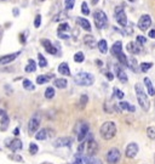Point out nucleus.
Wrapping results in <instances>:
<instances>
[{
    "mask_svg": "<svg viewBox=\"0 0 155 164\" xmlns=\"http://www.w3.org/2000/svg\"><path fill=\"white\" fill-rule=\"evenodd\" d=\"M135 90H136V95H137L138 103H139V106L142 107V109H143V111H149V108H150V102H149V100H148V96H147V94H146V91H144L142 84L137 83V84L135 85Z\"/></svg>",
    "mask_w": 155,
    "mask_h": 164,
    "instance_id": "obj_1",
    "label": "nucleus"
},
{
    "mask_svg": "<svg viewBox=\"0 0 155 164\" xmlns=\"http://www.w3.org/2000/svg\"><path fill=\"white\" fill-rule=\"evenodd\" d=\"M99 134L102 136V139L104 140H112L115 134H116V125L114 122H105L102 124L101 129H99Z\"/></svg>",
    "mask_w": 155,
    "mask_h": 164,
    "instance_id": "obj_2",
    "label": "nucleus"
},
{
    "mask_svg": "<svg viewBox=\"0 0 155 164\" xmlns=\"http://www.w3.org/2000/svg\"><path fill=\"white\" fill-rule=\"evenodd\" d=\"M74 82L78 85H83V86H90L94 83V77L91 73L87 72H80L78 74L74 75Z\"/></svg>",
    "mask_w": 155,
    "mask_h": 164,
    "instance_id": "obj_3",
    "label": "nucleus"
},
{
    "mask_svg": "<svg viewBox=\"0 0 155 164\" xmlns=\"http://www.w3.org/2000/svg\"><path fill=\"white\" fill-rule=\"evenodd\" d=\"M93 20H94V23H96V27L98 29H103L108 26V17L107 15L104 13V11L102 10H96L94 13H93Z\"/></svg>",
    "mask_w": 155,
    "mask_h": 164,
    "instance_id": "obj_4",
    "label": "nucleus"
},
{
    "mask_svg": "<svg viewBox=\"0 0 155 164\" xmlns=\"http://www.w3.org/2000/svg\"><path fill=\"white\" fill-rule=\"evenodd\" d=\"M115 20L116 22L123 26V27H126L127 26V17L125 15V11H124V7L123 6H116L115 7Z\"/></svg>",
    "mask_w": 155,
    "mask_h": 164,
    "instance_id": "obj_5",
    "label": "nucleus"
},
{
    "mask_svg": "<svg viewBox=\"0 0 155 164\" xmlns=\"http://www.w3.org/2000/svg\"><path fill=\"white\" fill-rule=\"evenodd\" d=\"M121 158V154H120V151L115 147L110 148L107 153V162L109 164H116Z\"/></svg>",
    "mask_w": 155,
    "mask_h": 164,
    "instance_id": "obj_6",
    "label": "nucleus"
},
{
    "mask_svg": "<svg viewBox=\"0 0 155 164\" xmlns=\"http://www.w3.org/2000/svg\"><path fill=\"white\" fill-rule=\"evenodd\" d=\"M40 117L38 114H34L31 118V120L28 122V134L33 135L34 132H36L38 129L40 128Z\"/></svg>",
    "mask_w": 155,
    "mask_h": 164,
    "instance_id": "obj_7",
    "label": "nucleus"
},
{
    "mask_svg": "<svg viewBox=\"0 0 155 164\" xmlns=\"http://www.w3.org/2000/svg\"><path fill=\"white\" fill-rule=\"evenodd\" d=\"M152 26V17L149 15H143L138 20V28L141 31H147Z\"/></svg>",
    "mask_w": 155,
    "mask_h": 164,
    "instance_id": "obj_8",
    "label": "nucleus"
},
{
    "mask_svg": "<svg viewBox=\"0 0 155 164\" xmlns=\"http://www.w3.org/2000/svg\"><path fill=\"white\" fill-rule=\"evenodd\" d=\"M138 151H139L138 145L135 143V142H131V143L127 145V147H126V150H125V154H126L127 158H135V157L137 156Z\"/></svg>",
    "mask_w": 155,
    "mask_h": 164,
    "instance_id": "obj_9",
    "label": "nucleus"
},
{
    "mask_svg": "<svg viewBox=\"0 0 155 164\" xmlns=\"http://www.w3.org/2000/svg\"><path fill=\"white\" fill-rule=\"evenodd\" d=\"M89 132V124L81 122L79 123V127H78V141H83L85 139V136L87 135Z\"/></svg>",
    "mask_w": 155,
    "mask_h": 164,
    "instance_id": "obj_10",
    "label": "nucleus"
},
{
    "mask_svg": "<svg viewBox=\"0 0 155 164\" xmlns=\"http://www.w3.org/2000/svg\"><path fill=\"white\" fill-rule=\"evenodd\" d=\"M72 145V140L67 136H63V137H58L54 141V146L55 147H70Z\"/></svg>",
    "mask_w": 155,
    "mask_h": 164,
    "instance_id": "obj_11",
    "label": "nucleus"
},
{
    "mask_svg": "<svg viewBox=\"0 0 155 164\" xmlns=\"http://www.w3.org/2000/svg\"><path fill=\"white\" fill-rule=\"evenodd\" d=\"M41 44H42V46L45 48V50H46L49 54H51V55H56V54H57V49L52 45V43H51L49 39H42V40H41Z\"/></svg>",
    "mask_w": 155,
    "mask_h": 164,
    "instance_id": "obj_12",
    "label": "nucleus"
},
{
    "mask_svg": "<svg viewBox=\"0 0 155 164\" xmlns=\"http://www.w3.org/2000/svg\"><path fill=\"white\" fill-rule=\"evenodd\" d=\"M86 150H87V156H94L98 152V143L94 140H90L87 142Z\"/></svg>",
    "mask_w": 155,
    "mask_h": 164,
    "instance_id": "obj_13",
    "label": "nucleus"
},
{
    "mask_svg": "<svg viewBox=\"0 0 155 164\" xmlns=\"http://www.w3.org/2000/svg\"><path fill=\"white\" fill-rule=\"evenodd\" d=\"M21 52H15V54H10V55H5L0 57V63L1 65H7L10 62H13L16 60V57L20 55Z\"/></svg>",
    "mask_w": 155,
    "mask_h": 164,
    "instance_id": "obj_14",
    "label": "nucleus"
},
{
    "mask_svg": "<svg viewBox=\"0 0 155 164\" xmlns=\"http://www.w3.org/2000/svg\"><path fill=\"white\" fill-rule=\"evenodd\" d=\"M9 147H10V150H11V151H13V152H17V151L22 150V147H23V143H22V141H21L20 139H13V140L10 142Z\"/></svg>",
    "mask_w": 155,
    "mask_h": 164,
    "instance_id": "obj_15",
    "label": "nucleus"
},
{
    "mask_svg": "<svg viewBox=\"0 0 155 164\" xmlns=\"http://www.w3.org/2000/svg\"><path fill=\"white\" fill-rule=\"evenodd\" d=\"M76 23H78L80 27H83V29H85V31H87V32L91 31V25H90V22H89L86 18L78 17V18H76Z\"/></svg>",
    "mask_w": 155,
    "mask_h": 164,
    "instance_id": "obj_16",
    "label": "nucleus"
},
{
    "mask_svg": "<svg viewBox=\"0 0 155 164\" xmlns=\"http://www.w3.org/2000/svg\"><path fill=\"white\" fill-rule=\"evenodd\" d=\"M84 43H85V45H87L89 48H96V46H98V43L96 41V39L93 38L92 35H85L84 36Z\"/></svg>",
    "mask_w": 155,
    "mask_h": 164,
    "instance_id": "obj_17",
    "label": "nucleus"
},
{
    "mask_svg": "<svg viewBox=\"0 0 155 164\" xmlns=\"http://www.w3.org/2000/svg\"><path fill=\"white\" fill-rule=\"evenodd\" d=\"M127 51H128V52H131V54H133V55H136V54H139L141 48L137 45V43L131 41V43H128V44H127Z\"/></svg>",
    "mask_w": 155,
    "mask_h": 164,
    "instance_id": "obj_18",
    "label": "nucleus"
},
{
    "mask_svg": "<svg viewBox=\"0 0 155 164\" xmlns=\"http://www.w3.org/2000/svg\"><path fill=\"white\" fill-rule=\"evenodd\" d=\"M9 125H10V118H9V116L4 114L1 117V120H0V130L6 131L7 128H9Z\"/></svg>",
    "mask_w": 155,
    "mask_h": 164,
    "instance_id": "obj_19",
    "label": "nucleus"
},
{
    "mask_svg": "<svg viewBox=\"0 0 155 164\" xmlns=\"http://www.w3.org/2000/svg\"><path fill=\"white\" fill-rule=\"evenodd\" d=\"M83 159H84L85 164H103V162L99 158H97L94 156H85Z\"/></svg>",
    "mask_w": 155,
    "mask_h": 164,
    "instance_id": "obj_20",
    "label": "nucleus"
},
{
    "mask_svg": "<svg viewBox=\"0 0 155 164\" xmlns=\"http://www.w3.org/2000/svg\"><path fill=\"white\" fill-rule=\"evenodd\" d=\"M110 51H112V54L114 56H118L120 52H123V44H121V41H115L114 45L112 46Z\"/></svg>",
    "mask_w": 155,
    "mask_h": 164,
    "instance_id": "obj_21",
    "label": "nucleus"
},
{
    "mask_svg": "<svg viewBox=\"0 0 155 164\" xmlns=\"http://www.w3.org/2000/svg\"><path fill=\"white\" fill-rule=\"evenodd\" d=\"M114 68H115V73H116L119 80H120L121 83H126V82H127V75H126V73H125L120 67H118V66H115Z\"/></svg>",
    "mask_w": 155,
    "mask_h": 164,
    "instance_id": "obj_22",
    "label": "nucleus"
},
{
    "mask_svg": "<svg viewBox=\"0 0 155 164\" xmlns=\"http://www.w3.org/2000/svg\"><path fill=\"white\" fill-rule=\"evenodd\" d=\"M49 136H50V135H49V129H41L40 131L36 132L35 139H36L38 141H42V140H46ZM50 137H51V136H50Z\"/></svg>",
    "mask_w": 155,
    "mask_h": 164,
    "instance_id": "obj_23",
    "label": "nucleus"
},
{
    "mask_svg": "<svg viewBox=\"0 0 155 164\" xmlns=\"http://www.w3.org/2000/svg\"><path fill=\"white\" fill-rule=\"evenodd\" d=\"M144 84H146V88H147V91L150 96H154L155 95V89L152 84V80L149 78H144Z\"/></svg>",
    "mask_w": 155,
    "mask_h": 164,
    "instance_id": "obj_24",
    "label": "nucleus"
},
{
    "mask_svg": "<svg viewBox=\"0 0 155 164\" xmlns=\"http://www.w3.org/2000/svg\"><path fill=\"white\" fill-rule=\"evenodd\" d=\"M58 72L63 74V75H69L70 74V69H69V66L67 62H62L61 65L58 66Z\"/></svg>",
    "mask_w": 155,
    "mask_h": 164,
    "instance_id": "obj_25",
    "label": "nucleus"
},
{
    "mask_svg": "<svg viewBox=\"0 0 155 164\" xmlns=\"http://www.w3.org/2000/svg\"><path fill=\"white\" fill-rule=\"evenodd\" d=\"M98 49H99V51L102 54H107L108 52V44H107V41L104 39L98 41Z\"/></svg>",
    "mask_w": 155,
    "mask_h": 164,
    "instance_id": "obj_26",
    "label": "nucleus"
},
{
    "mask_svg": "<svg viewBox=\"0 0 155 164\" xmlns=\"http://www.w3.org/2000/svg\"><path fill=\"white\" fill-rule=\"evenodd\" d=\"M54 84H55V86L58 88V89H64V88H67L68 82H67L65 79H63V78H60V79H56V80L54 82Z\"/></svg>",
    "mask_w": 155,
    "mask_h": 164,
    "instance_id": "obj_27",
    "label": "nucleus"
},
{
    "mask_svg": "<svg viewBox=\"0 0 155 164\" xmlns=\"http://www.w3.org/2000/svg\"><path fill=\"white\" fill-rule=\"evenodd\" d=\"M35 69H36V63H35V61H34V60H29V62H28V65L26 66L24 71H26L27 73H33V72H35Z\"/></svg>",
    "mask_w": 155,
    "mask_h": 164,
    "instance_id": "obj_28",
    "label": "nucleus"
},
{
    "mask_svg": "<svg viewBox=\"0 0 155 164\" xmlns=\"http://www.w3.org/2000/svg\"><path fill=\"white\" fill-rule=\"evenodd\" d=\"M119 107H120L121 109H125V111L135 112V107H133V106H131V105H130V103H127V102H124V101H121V102H120Z\"/></svg>",
    "mask_w": 155,
    "mask_h": 164,
    "instance_id": "obj_29",
    "label": "nucleus"
},
{
    "mask_svg": "<svg viewBox=\"0 0 155 164\" xmlns=\"http://www.w3.org/2000/svg\"><path fill=\"white\" fill-rule=\"evenodd\" d=\"M49 80H50V75H39V77H36V83H38L39 85L45 84V83H47Z\"/></svg>",
    "mask_w": 155,
    "mask_h": 164,
    "instance_id": "obj_30",
    "label": "nucleus"
},
{
    "mask_svg": "<svg viewBox=\"0 0 155 164\" xmlns=\"http://www.w3.org/2000/svg\"><path fill=\"white\" fill-rule=\"evenodd\" d=\"M84 60H85V56H84V54L81 51H79V52H76L74 55V61L76 63H81V62H84Z\"/></svg>",
    "mask_w": 155,
    "mask_h": 164,
    "instance_id": "obj_31",
    "label": "nucleus"
},
{
    "mask_svg": "<svg viewBox=\"0 0 155 164\" xmlns=\"http://www.w3.org/2000/svg\"><path fill=\"white\" fill-rule=\"evenodd\" d=\"M23 88H24L26 90H34V89H35L34 84L31 83L29 79H24V80H23Z\"/></svg>",
    "mask_w": 155,
    "mask_h": 164,
    "instance_id": "obj_32",
    "label": "nucleus"
},
{
    "mask_svg": "<svg viewBox=\"0 0 155 164\" xmlns=\"http://www.w3.org/2000/svg\"><path fill=\"white\" fill-rule=\"evenodd\" d=\"M127 66L132 69V71H137V61H136V59L135 57H130L128 59V63H127Z\"/></svg>",
    "mask_w": 155,
    "mask_h": 164,
    "instance_id": "obj_33",
    "label": "nucleus"
},
{
    "mask_svg": "<svg viewBox=\"0 0 155 164\" xmlns=\"http://www.w3.org/2000/svg\"><path fill=\"white\" fill-rule=\"evenodd\" d=\"M116 57H118V60H119L120 63H123L124 66H127V63H128V59L126 57V55H125L124 52H120Z\"/></svg>",
    "mask_w": 155,
    "mask_h": 164,
    "instance_id": "obj_34",
    "label": "nucleus"
},
{
    "mask_svg": "<svg viewBox=\"0 0 155 164\" xmlns=\"http://www.w3.org/2000/svg\"><path fill=\"white\" fill-rule=\"evenodd\" d=\"M55 96V89L52 86H49L46 90H45V97L46 98H52Z\"/></svg>",
    "mask_w": 155,
    "mask_h": 164,
    "instance_id": "obj_35",
    "label": "nucleus"
},
{
    "mask_svg": "<svg viewBox=\"0 0 155 164\" xmlns=\"http://www.w3.org/2000/svg\"><path fill=\"white\" fill-rule=\"evenodd\" d=\"M81 12H83L85 16L90 15V9H89V5H87L86 1H84V2L81 4Z\"/></svg>",
    "mask_w": 155,
    "mask_h": 164,
    "instance_id": "obj_36",
    "label": "nucleus"
},
{
    "mask_svg": "<svg viewBox=\"0 0 155 164\" xmlns=\"http://www.w3.org/2000/svg\"><path fill=\"white\" fill-rule=\"evenodd\" d=\"M38 151H39V147L36 146V143L31 142V145H29V153L34 156V154H36V153H38Z\"/></svg>",
    "mask_w": 155,
    "mask_h": 164,
    "instance_id": "obj_37",
    "label": "nucleus"
},
{
    "mask_svg": "<svg viewBox=\"0 0 155 164\" xmlns=\"http://www.w3.org/2000/svg\"><path fill=\"white\" fill-rule=\"evenodd\" d=\"M152 67H153V63H152V62H143V63L141 65V71H142V72H147V71H149Z\"/></svg>",
    "mask_w": 155,
    "mask_h": 164,
    "instance_id": "obj_38",
    "label": "nucleus"
},
{
    "mask_svg": "<svg viewBox=\"0 0 155 164\" xmlns=\"http://www.w3.org/2000/svg\"><path fill=\"white\" fill-rule=\"evenodd\" d=\"M38 60H39V66L40 67H46L47 66V61L45 60V57L41 54H38Z\"/></svg>",
    "mask_w": 155,
    "mask_h": 164,
    "instance_id": "obj_39",
    "label": "nucleus"
},
{
    "mask_svg": "<svg viewBox=\"0 0 155 164\" xmlns=\"http://www.w3.org/2000/svg\"><path fill=\"white\" fill-rule=\"evenodd\" d=\"M87 102H89V97H87V95H83V96L80 97V108H81V109H84Z\"/></svg>",
    "mask_w": 155,
    "mask_h": 164,
    "instance_id": "obj_40",
    "label": "nucleus"
},
{
    "mask_svg": "<svg viewBox=\"0 0 155 164\" xmlns=\"http://www.w3.org/2000/svg\"><path fill=\"white\" fill-rule=\"evenodd\" d=\"M69 29H70V27H69V25H68V23H61V25L58 26V32L60 33L68 32Z\"/></svg>",
    "mask_w": 155,
    "mask_h": 164,
    "instance_id": "obj_41",
    "label": "nucleus"
},
{
    "mask_svg": "<svg viewBox=\"0 0 155 164\" xmlns=\"http://www.w3.org/2000/svg\"><path fill=\"white\" fill-rule=\"evenodd\" d=\"M147 134H148L149 139L155 140V127H149V128L147 129Z\"/></svg>",
    "mask_w": 155,
    "mask_h": 164,
    "instance_id": "obj_42",
    "label": "nucleus"
},
{
    "mask_svg": "<svg viewBox=\"0 0 155 164\" xmlns=\"http://www.w3.org/2000/svg\"><path fill=\"white\" fill-rule=\"evenodd\" d=\"M64 4H65V9H67V10H72V9L74 7L75 0H65Z\"/></svg>",
    "mask_w": 155,
    "mask_h": 164,
    "instance_id": "obj_43",
    "label": "nucleus"
},
{
    "mask_svg": "<svg viewBox=\"0 0 155 164\" xmlns=\"http://www.w3.org/2000/svg\"><path fill=\"white\" fill-rule=\"evenodd\" d=\"M114 96L118 97L119 100H121V98L124 97V93L121 90H119L118 88H114Z\"/></svg>",
    "mask_w": 155,
    "mask_h": 164,
    "instance_id": "obj_44",
    "label": "nucleus"
},
{
    "mask_svg": "<svg viewBox=\"0 0 155 164\" xmlns=\"http://www.w3.org/2000/svg\"><path fill=\"white\" fill-rule=\"evenodd\" d=\"M40 25H41V16L38 15V16L35 17V20H34V27H35V28H39Z\"/></svg>",
    "mask_w": 155,
    "mask_h": 164,
    "instance_id": "obj_45",
    "label": "nucleus"
},
{
    "mask_svg": "<svg viewBox=\"0 0 155 164\" xmlns=\"http://www.w3.org/2000/svg\"><path fill=\"white\" fill-rule=\"evenodd\" d=\"M83 162H84V159L79 156V154H76L75 157H74V161H73V164H83Z\"/></svg>",
    "mask_w": 155,
    "mask_h": 164,
    "instance_id": "obj_46",
    "label": "nucleus"
},
{
    "mask_svg": "<svg viewBox=\"0 0 155 164\" xmlns=\"http://www.w3.org/2000/svg\"><path fill=\"white\" fill-rule=\"evenodd\" d=\"M137 43H139V44H146L147 43V38H144V36H142V35H138L137 36Z\"/></svg>",
    "mask_w": 155,
    "mask_h": 164,
    "instance_id": "obj_47",
    "label": "nucleus"
},
{
    "mask_svg": "<svg viewBox=\"0 0 155 164\" xmlns=\"http://www.w3.org/2000/svg\"><path fill=\"white\" fill-rule=\"evenodd\" d=\"M10 159H13V161H17V162H23V158L22 157H17L16 154H12V156H9Z\"/></svg>",
    "mask_w": 155,
    "mask_h": 164,
    "instance_id": "obj_48",
    "label": "nucleus"
},
{
    "mask_svg": "<svg viewBox=\"0 0 155 164\" xmlns=\"http://www.w3.org/2000/svg\"><path fill=\"white\" fill-rule=\"evenodd\" d=\"M57 35H58V38H62V39H68V38H69V35H68V34H64V33L58 32Z\"/></svg>",
    "mask_w": 155,
    "mask_h": 164,
    "instance_id": "obj_49",
    "label": "nucleus"
},
{
    "mask_svg": "<svg viewBox=\"0 0 155 164\" xmlns=\"http://www.w3.org/2000/svg\"><path fill=\"white\" fill-rule=\"evenodd\" d=\"M148 35H149V38H153V39H155V29H152V31H149Z\"/></svg>",
    "mask_w": 155,
    "mask_h": 164,
    "instance_id": "obj_50",
    "label": "nucleus"
},
{
    "mask_svg": "<svg viewBox=\"0 0 155 164\" xmlns=\"http://www.w3.org/2000/svg\"><path fill=\"white\" fill-rule=\"evenodd\" d=\"M105 75H107V78H108L109 80H113V79H114V77H113V74H112L110 72H107V73H105Z\"/></svg>",
    "mask_w": 155,
    "mask_h": 164,
    "instance_id": "obj_51",
    "label": "nucleus"
},
{
    "mask_svg": "<svg viewBox=\"0 0 155 164\" xmlns=\"http://www.w3.org/2000/svg\"><path fill=\"white\" fill-rule=\"evenodd\" d=\"M83 150H84V143H81V145L78 147V152L80 153V152H83Z\"/></svg>",
    "mask_w": 155,
    "mask_h": 164,
    "instance_id": "obj_52",
    "label": "nucleus"
},
{
    "mask_svg": "<svg viewBox=\"0 0 155 164\" xmlns=\"http://www.w3.org/2000/svg\"><path fill=\"white\" fill-rule=\"evenodd\" d=\"M13 15L15 16H18V9H13Z\"/></svg>",
    "mask_w": 155,
    "mask_h": 164,
    "instance_id": "obj_53",
    "label": "nucleus"
},
{
    "mask_svg": "<svg viewBox=\"0 0 155 164\" xmlns=\"http://www.w3.org/2000/svg\"><path fill=\"white\" fill-rule=\"evenodd\" d=\"M98 1H99V0H92V4H93V5H96Z\"/></svg>",
    "mask_w": 155,
    "mask_h": 164,
    "instance_id": "obj_54",
    "label": "nucleus"
},
{
    "mask_svg": "<svg viewBox=\"0 0 155 164\" xmlns=\"http://www.w3.org/2000/svg\"><path fill=\"white\" fill-rule=\"evenodd\" d=\"M4 114H5V112L1 109V111H0V116H4Z\"/></svg>",
    "mask_w": 155,
    "mask_h": 164,
    "instance_id": "obj_55",
    "label": "nucleus"
},
{
    "mask_svg": "<svg viewBox=\"0 0 155 164\" xmlns=\"http://www.w3.org/2000/svg\"><path fill=\"white\" fill-rule=\"evenodd\" d=\"M13 132H15V135H18V129H16V130L13 131Z\"/></svg>",
    "mask_w": 155,
    "mask_h": 164,
    "instance_id": "obj_56",
    "label": "nucleus"
},
{
    "mask_svg": "<svg viewBox=\"0 0 155 164\" xmlns=\"http://www.w3.org/2000/svg\"><path fill=\"white\" fill-rule=\"evenodd\" d=\"M40 164H52V163H50V162H44V163H40Z\"/></svg>",
    "mask_w": 155,
    "mask_h": 164,
    "instance_id": "obj_57",
    "label": "nucleus"
},
{
    "mask_svg": "<svg viewBox=\"0 0 155 164\" xmlns=\"http://www.w3.org/2000/svg\"><path fill=\"white\" fill-rule=\"evenodd\" d=\"M130 1H136V0H130Z\"/></svg>",
    "mask_w": 155,
    "mask_h": 164,
    "instance_id": "obj_58",
    "label": "nucleus"
},
{
    "mask_svg": "<svg viewBox=\"0 0 155 164\" xmlns=\"http://www.w3.org/2000/svg\"><path fill=\"white\" fill-rule=\"evenodd\" d=\"M39 1H44V0H39Z\"/></svg>",
    "mask_w": 155,
    "mask_h": 164,
    "instance_id": "obj_59",
    "label": "nucleus"
}]
</instances>
